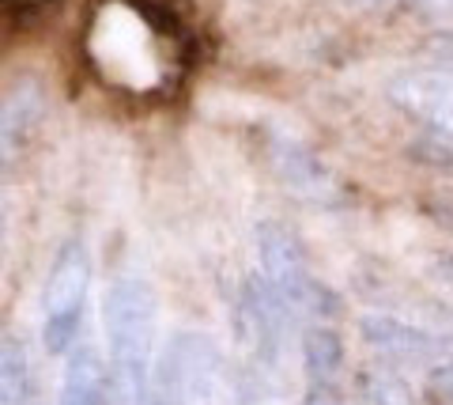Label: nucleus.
<instances>
[{"label":"nucleus","mask_w":453,"mask_h":405,"mask_svg":"<svg viewBox=\"0 0 453 405\" xmlns=\"http://www.w3.org/2000/svg\"><path fill=\"white\" fill-rule=\"evenodd\" d=\"M103 326L110 348V398L113 405H148L151 394V345H155V292L140 276L113 281L103 300Z\"/></svg>","instance_id":"obj_1"},{"label":"nucleus","mask_w":453,"mask_h":405,"mask_svg":"<svg viewBox=\"0 0 453 405\" xmlns=\"http://www.w3.org/2000/svg\"><path fill=\"white\" fill-rule=\"evenodd\" d=\"M257 254H261V276L280 292L291 315L306 318H333L340 311V300L325 288L306 265V250L288 223L261 220L257 223Z\"/></svg>","instance_id":"obj_2"},{"label":"nucleus","mask_w":453,"mask_h":405,"mask_svg":"<svg viewBox=\"0 0 453 405\" xmlns=\"http://www.w3.org/2000/svg\"><path fill=\"white\" fill-rule=\"evenodd\" d=\"M91 281V258L88 246L80 239H68L50 265L46 292H42V307H46V326H42V345L46 353L61 356L73 348L80 315H83V296H88Z\"/></svg>","instance_id":"obj_3"},{"label":"nucleus","mask_w":453,"mask_h":405,"mask_svg":"<svg viewBox=\"0 0 453 405\" xmlns=\"http://www.w3.org/2000/svg\"><path fill=\"white\" fill-rule=\"evenodd\" d=\"M386 91L401 114L453 144V68H408Z\"/></svg>","instance_id":"obj_4"},{"label":"nucleus","mask_w":453,"mask_h":405,"mask_svg":"<svg viewBox=\"0 0 453 405\" xmlns=\"http://www.w3.org/2000/svg\"><path fill=\"white\" fill-rule=\"evenodd\" d=\"M359 338L366 341V348H374L393 364H449L453 360V341L434 338V333L389 315H366L359 323Z\"/></svg>","instance_id":"obj_5"},{"label":"nucleus","mask_w":453,"mask_h":405,"mask_svg":"<svg viewBox=\"0 0 453 405\" xmlns=\"http://www.w3.org/2000/svg\"><path fill=\"white\" fill-rule=\"evenodd\" d=\"M288 303L280 300V292L265 281V276H250L242 284V300H238V338H242L257 360H276L280 333L288 326Z\"/></svg>","instance_id":"obj_6"},{"label":"nucleus","mask_w":453,"mask_h":405,"mask_svg":"<svg viewBox=\"0 0 453 405\" xmlns=\"http://www.w3.org/2000/svg\"><path fill=\"white\" fill-rule=\"evenodd\" d=\"M268 156H273V167L280 171V178L299 193V198L321 201V205H329L336 198V183H333V175L325 171V163L314 152L295 144L291 136H280V133L268 136Z\"/></svg>","instance_id":"obj_7"},{"label":"nucleus","mask_w":453,"mask_h":405,"mask_svg":"<svg viewBox=\"0 0 453 405\" xmlns=\"http://www.w3.org/2000/svg\"><path fill=\"white\" fill-rule=\"evenodd\" d=\"M46 118V88L38 76H16L4 91L0 106V141H4V160H12L27 141V133Z\"/></svg>","instance_id":"obj_8"},{"label":"nucleus","mask_w":453,"mask_h":405,"mask_svg":"<svg viewBox=\"0 0 453 405\" xmlns=\"http://www.w3.org/2000/svg\"><path fill=\"white\" fill-rule=\"evenodd\" d=\"M110 394V371H103L95 348H76L68 356L65 368V383H61V401L57 405H106Z\"/></svg>","instance_id":"obj_9"},{"label":"nucleus","mask_w":453,"mask_h":405,"mask_svg":"<svg viewBox=\"0 0 453 405\" xmlns=\"http://www.w3.org/2000/svg\"><path fill=\"white\" fill-rule=\"evenodd\" d=\"M0 405H35L31 360L16 333H4L0 341Z\"/></svg>","instance_id":"obj_10"},{"label":"nucleus","mask_w":453,"mask_h":405,"mask_svg":"<svg viewBox=\"0 0 453 405\" xmlns=\"http://www.w3.org/2000/svg\"><path fill=\"white\" fill-rule=\"evenodd\" d=\"M303 364L310 383H333L336 371L344 368V341L329 326H310L303 333Z\"/></svg>","instance_id":"obj_11"},{"label":"nucleus","mask_w":453,"mask_h":405,"mask_svg":"<svg viewBox=\"0 0 453 405\" xmlns=\"http://www.w3.org/2000/svg\"><path fill=\"white\" fill-rule=\"evenodd\" d=\"M363 386H366V394L374 398V405H416V401H412V390H408V383L401 379V375L386 371V368L363 371Z\"/></svg>","instance_id":"obj_12"},{"label":"nucleus","mask_w":453,"mask_h":405,"mask_svg":"<svg viewBox=\"0 0 453 405\" xmlns=\"http://www.w3.org/2000/svg\"><path fill=\"white\" fill-rule=\"evenodd\" d=\"M431 281H434V288L453 303V254L431 258Z\"/></svg>","instance_id":"obj_13"},{"label":"nucleus","mask_w":453,"mask_h":405,"mask_svg":"<svg viewBox=\"0 0 453 405\" xmlns=\"http://www.w3.org/2000/svg\"><path fill=\"white\" fill-rule=\"evenodd\" d=\"M303 405H348V398L340 394L333 383H310Z\"/></svg>","instance_id":"obj_14"},{"label":"nucleus","mask_w":453,"mask_h":405,"mask_svg":"<svg viewBox=\"0 0 453 405\" xmlns=\"http://www.w3.org/2000/svg\"><path fill=\"white\" fill-rule=\"evenodd\" d=\"M431 53H434V58H442V61L453 68V31H449V35H438V38L431 42Z\"/></svg>","instance_id":"obj_15"},{"label":"nucleus","mask_w":453,"mask_h":405,"mask_svg":"<svg viewBox=\"0 0 453 405\" xmlns=\"http://www.w3.org/2000/svg\"><path fill=\"white\" fill-rule=\"evenodd\" d=\"M8 12H16V16H23V12H42L50 4V0H4Z\"/></svg>","instance_id":"obj_16"},{"label":"nucleus","mask_w":453,"mask_h":405,"mask_svg":"<svg viewBox=\"0 0 453 405\" xmlns=\"http://www.w3.org/2000/svg\"><path fill=\"white\" fill-rule=\"evenodd\" d=\"M434 213H438L434 220H442V223H446V228H453V190L446 193V198H442V201H438V208H434Z\"/></svg>","instance_id":"obj_17"},{"label":"nucleus","mask_w":453,"mask_h":405,"mask_svg":"<svg viewBox=\"0 0 453 405\" xmlns=\"http://www.w3.org/2000/svg\"><path fill=\"white\" fill-rule=\"evenodd\" d=\"M423 8H453V0H416Z\"/></svg>","instance_id":"obj_18"}]
</instances>
